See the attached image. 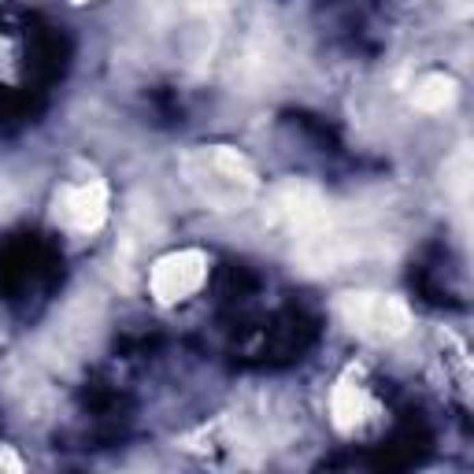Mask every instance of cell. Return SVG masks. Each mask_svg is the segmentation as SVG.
I'll return each instance as SVG.
<instances>
[{
    "mask_svg": "<svg viewBox=\"0 0 474 474\" xmlns=\"http://www.w3.org/2000/svg\"><path fill=\"white\" fill-rule=\"evenodd\" d=\"M193 30H197V38H208V30H212V26H208V23H200V26H186V34H189V38H193ZM178 56L193 60V49H189V45H186V49H182ZM208 56H215V49H212V45H200L197 60H208Z\"/></svg>",
    "mask_w": 474,
    "mask_h": 474,
    "instance_id": "6da1fadb",
    "label": "cell"
}]
</instances>
